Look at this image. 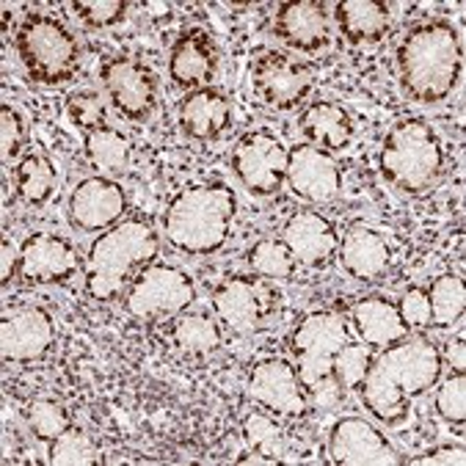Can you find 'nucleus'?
I'll use <instances>...</instances> for the list:
<instances>
[{
    "instance_id": "obj_13",
    "label": "nucleus",
    "mask_w": 466,
    "mask_h": 466,
    "mask_svg": "<svg viewBox=\"0 0 466 466\" xmlns=\"http://www.w3.org/2000/svg\"><path fill=\"white\" fill-rule=\"evenodd\" d=\"M127 213V194L114 177L91 174L75 182L66 199V216L75 232L83 235H103Z\"/></svg>"
},
{
    "instance_id": "obj_4",
    "label": "nucleus",
    "mask_w": 466,
    "mask_h": 466,
    "mask_svg": "<svg viewBox=\"0 0 466 466\" xmlns=\"http://www.w3.org/2000/svg\"><path fill=\"white\" fill-rule=\"evenodd\" d=\"M160 232L144 216H130L91 240L83 259V288L95 304L122 301L133 279L157 259Z\"/></svg>"
},
{
    "instance_id": "obj_12",
    "label": "nucleus",
    "mask_w": 466,
    "mask_h": 466,
    "mask_svg": "<svg viewBox=\"0 0 466 466\" xmlns=\"http://www.w3.org/2000/svg\"><path fill=\"white\" fill-rule=\"evenodd\" d=\"M100 83L108 106L125 122H149L157 111L160 83L149 64L136 56H111L100 64Z\"/></svg>"
},
{
    "instance_id": "obj_42",
    "label": "nucleus",
    "mask_w": 466,
    "mask_h": 466,
    "mask_svg": "<svg viewBox=\"0 0 466 466\" xmlns=\"http://www.w3.org/2000/svg\"><path fill=\"white\" fill-rule=\"evenodd\" d=\"M17 273H20V246L12 238H4V243H0V282H4V288Z\"/></svg>"
},
{
    "instance_id": "obj_16",
    "label": "nucleus",
    "mask_w": 466,
    "mask_h": 466,
    "mask_svg": "<svg viewBox=\"0 0 466 466\" xmlns=\"http://www.w3.org/2000/svg\"><path fill=\"white\" fill-rule=\"evenodd\" d=\"M83 270L75 246L53 232H31L20 243V273L25 285H69Z\"/></svg>"
},
{
    "instance_id": "obj_15",
    "label": "nucleus",
    "mask_w": 466,
    "mask_h": 466,
    "mask_svg": "<svg viewBox=\"0 0 466 466\" xmlns=\"http://www.w3.org/2000/svg\"><path fill=\"white\" fill-rule=\"evenodd\" d=\"M329 461L339 466H398L406 463L390 436L367 417H339L329 431Z\"/></svg>"
},
{
    "instance_id": "obj_36",
    "label": "nucleus",
    "mask_w": 466,
    "mask_h": 466,
    "mask_svg": "<svg viewBox=\"0 0 466 466\" xmlns=\"http://www.w3.org/2000/svg\"><path fill=\"white\" fill-rule=\"evenodd\" d=\"M28 428L36 439L42 441H53L58 439L64 431L72 428V417L69 411L58 403V400H50V398H39L28 406Z\"/></svg>"
},
{
    "instance_id": "obj_28",
    "label": "nucleus",
    "mask_w": 466,
    "mask_h": 466,
    "mask_svg": "<svg viewBox=\"0 0 466 466\" xmlns=\"http://www.w3.org/2000/svg\"><path fill=\"white\" fill-rule=\"evenodd\" d=\"M171 339L179 350L191 356H208L221 348V320L202 309H185L177 318H171Z\"/></svg>"
},
{
    "instance_id": "obj_18",
    "label": "nucleus",
    "mask_w": 466,
    "mask_h": 466,
    "mask_svg": "<svg viewBox=\"0 0 466 466\" xmlns=\"http://www.w3.org/2000/svg\"><path fill=\"white\" fill-rule=\"evenodd\" d=\"M56 342V320L42 307H12L0 320V348L6 364L42 361Z\"/></svg>"
},
{
    "instance_id": "obj_19",
    "label": "nucleus",
    "mask_w": 466,
    "mask_h": 466,
    "mask_svg": "<svg viewBox=\"0 0 466 466\" xmlns=\"http://www.w3.org/2000/svg\"><path fill=\"white\" fill-rule=\"evenodd\" d=\"M218 45L208 28L191 25L182 28L168 50V77L179 91H197L213 86L218 75Z\"/></svg>"
},
{
    "instance_id": "obj_3",
    "label": "nucleus",
    "mask_w": 466,
    "mask_h": 466,
    "mask_svg": "<svg viewBox=\"0 0 466 466\" xmlns=\"http://www.w3.org/2000/svg\"><path fill=\"white\" fill-rule=\"evenodd\" d=\"M238 194L221 179L191 182L179 188L160 216V235L171 251L208 259L224 251L238 218Z\"/></svg>"
},
{
    "instance_id": "obj_7",
    "label": "nucleus",
    "mask_w": 466,
    "mask_h": 466,
    "mask_svg": "<svg viewBox=\"0 0 466 466\" xmlns=\"http://www.w3.org/2000/svg\"><path fill=\"white\" fill-rule=\"evenodd\" d=\"M213 315L238 334H254L268 329L282 312V293L276 282L257 273L227 276L210 293Z\"/></svg>"
},
{
    "instance_id": "obj_40",
    "label": "nucleus",
    "mask_w": 466,
    "mask_h": 466,
    "mask_svg": "<svg viewBox=\"0 0 466 466\" xmlns=\"http://www.w3.org/2000/svg\"><path fill=\"white\" fill-rule=\"evenodd\" d=\"M395 307H398V315L409 331L431 326V299H428L425 288H406L400 293V299L395 301Z\"/></svg>"
},
{
    "instance_id": "obj_5",
    "label": "nucleus",
    "mask_w": 466,
    "mask_h": 466,
    "mask_svg": "<svg viewBox=\"0 0 466 466\" xmlns=\"http://www.w3.org/2000/svg\"><path fill=\"white\" fill-rule=\"evenodd\" d=\"M379 171L390 188L403 197L422 199L436 191L447 171V157L433 125L420 116L390 125L379 149Z\"/></svg>"
},
{
    "instance_id": "obj_38",
    "label": "nucleus",
    "mask_w": 466,
    "mask_h": 466,
    "mask_svg": "<svg viewBox=\"0 0 466 466\" xmlns=\"http://www.w3.org/2000/svg\"><path fill=\"white\" fill-rule=\"evenodd\" d=\"M72 12L80 20V25L95 28V31H106V28L125 23L130 6L125 4V0H75Z\"/></svg>"
},
{
    "instance_id": "obj_9",
    "label": "nucleus",
    "mask_w": 466,
    "mask_h": 466,
    "mask_svg": "<svg viewBox=\"0 0 466 466\" xmlns=\"http://www.w3.org/2000/svg\"><path fill=\"white\" fill-rule=\"evenodd\" d=\"M350 339V323L345 315L318 309L304 315L290 334V361L307 390L334 376V359Z\"/></svg>"
},
{
    "instance_id": "obj_20",
    "label": "nucleus",
    "mask_w": 466,
    "mask_h": 466,
    "mask_svg": "<svg viewBox=\"0 0 466 466\" xmlns=\"http://www.w3.org/2000/svg\"><path fill=\"white\" fill-rule=\"evenodd\" d=\"M177 125H179V133L188 141L213 144V141H221L232 130L235 106L227 97V91H221L218 86L197 88L179 100Z\"/></svg>"
},
{
    "instance_id": "obj_23",
    "label": "nucleus",
    "mask_w": 466,
    "mask_h": 466,
    "mask_svg": "<svg viewBox=\"0 0 466 466\" xmlns=\"http://www.w3.org/2000/svg\"><path fill=\"white\" fill-rule=\"evenodd\" d=\"M337 262L353 282H376V279L387 273L392 262V248L381 232L359 224L350 227L345 235H339Z\"/></svg>"
},
{
    "instance_id": "obj_41",
    "label": "nucleus",
    "mask_w": 466,
    "mask_h": 466,
    "mask_svg": "<svg viewBox=\"0 0 466 466\" xmlns=\"http://www.w3.org/2000/svg\"><path fill=\"white\" fill-rule=\"evenodd\" d=\"M466 452L461 444H436L414 458H409V463L414 466H463Z\"/></svg>"
},
{
    "instance_id": "obj_22",
    "label": "nucleus",
    "mask_w": 466,
    "mask_h": 466,
    "mask_svg": "<svg viewBox=\"0 0 466 466\" xmlns=\"http://www.w3.org/2000/svg\"><path fill=\"white\" fill-rule=\"evenodd\" d=\"M282 240L293 251L296 262L312 270L329 268L337 259V248H339V232L334 221H329L323 213L315 210L293 213L282 227Z\"/></svg>"
},
{
    "instance_id": "obj_11",
    "label": "nucleus",
    "mask_w": 466,
    "mask_h": 466,
    "mask_svg": "<svg viewBox=\"0 0 466 466\" xmlns=\"http://www.w3.org/2000/svg\"><path fill=\"white\" fill-rule=\"evenodd\" d=\"M288 155L290 147L282 136L270 130H248L235 141L229 152V168L248 197L273 199L285 188Z\"/></svg>"
},
{
    "instance_id": "obj_34",
    "label": "nucleus",
    "mask_w": 466,
    "mask_h": 466,
    "mask_svg": "<svg viewBox=\"0 0 466 466\" xmlns=\"http://www.w3.org/2000/svg\"><path fill=\"white\" fill-rule=\"evenodd\" d=\"M28 136H31V125L23 108H17L15 103L0 106V157H4V166L23 157L28 147Z\"/></svg>"
},
{
    "instance_id": "obj_6",
    "label": "nucleus",
    "mask_w": 466,
    "mask_h": 466,
    "mask_svg": "<svg viewBox=\"0 0 466 466\" xmlns=\"http://www.w3.org/2000/svg\"><path fill=\"white\" fill-rule=\"evenodd\" d=\"M15 53L25 77L42 88L72 83L83 66V47L75 31L50 12H25L15 31Z\"/></svg>"
},
{
    "instance_id": "obj_27",
    "label": "nucleus",
    "mask_w": 466,
    "mask_h": 466,
    "mask_svg": "<svg viewBox=\"0 0 466 466\" xmlns=\"http://www.w3.org/2000/svg\"><path fill=\"white\" fill-rule=\"evenodd\" d=\"M83 155L97 174L119 177L133 163V141L125 136V130L106 125L95 133L83 136Z\"/></svg>"
},
{
    "instance_id": "obj_26",
    "label": "nucleus",
    "mask_w": 466,
    "mask_h": 466,
    "mask_svg": "<svg viewBox=\"0 0 466 466\" xmlns=\"http://www.w3.org/2000/svg\"><path fill=\"white\" fill-rule=\"evenodd\" d=\"M331 17L339 36L353 47L379 45L392 28V9L379 0H339Z\"/></svg>"
},
{
    "instance_id": "obj_37",
    "label": "nucleus",
    "mask_w": 466,
    "mask_h": 466,
    "mask_svg": "<svg viewBox=\"0 0 466 466\" xmlns=\"http://www.w3.org/2000/svg\"><path fill=\"white\" fill-rule=\"evenodd\" d=\"M370 361H372V350H370L364 342L348 339V342L339 348V353H337V359H334V379L339 381V387H342L345 392H356V387L361 384V379H364V372H367Z\"/></svg>"
},
{
    "instance_id": "obj_32",
    "label": "nucleus",
    "mask_w": 466,
    "mask_h": 466,
    "mask_svg": "<svg viewBox=\"0 0 466 466\" xmlns=\"http://www.w3.org/2000/svg\"><path fill=\"white\" fill-rule=\"evenodd\" d=\"M66 116L83 136L95 133L108 125V100L97 88H77L66 97Z\"/></svg>"
},
{
    "instance_id": "obj_39",
    "label": "nucleus",
    "mask_w": 466,
    "mask_h": 466,
    "mask_svg": "<svg viewBox=\"0 0 466 466\" xmlns=\"http://www.w3.org/2000/svg\"><path fill=\"white\" fill-rule=\"evenodd\" d=\"M243 431H246L248 441L259 450V455H265V461H279L285 455L282 431H279V425L270 417H265L259 411H251L243 420Z\"/></svg>"
},
{
    "instance_id": "obj_1",
    "label": "nucleus",
    "mask_w": 466,
    "mask_h": 466,
    "mask_svg": "<svg viewBox=\"0 0 466 466\" xmlns=\"http://www.w3.org/2000/svg\"><path fill=\"white\" fill-rule=\"evenodd\" d=\"M444 376V359L433 337L409 334L372 356L356 387L361 409L384 428H403L420 398L436 390Z\"/></svg>"
},
{
    "instance_id": "obj_10",
    "label": "nucleus",
    "mask_w": 466,
    "mask_h": 466,
    "mask_svg": "<svg viewBox=\"0 0 466 466\" xmlns=\"http://www.w3.org/2000/svg\"><path fill=\"white\" fill-rule=\"evenodd\" d=\"M251 95L268 111L290 114L315 91V69L285 50H262L248 69Z\"/></svg>"
},
{
    "instance_id": "obj_31",
    "label": "nucleus",
    "mask_w": 466,
    "mask_h": 466,
    "mask_svg": "<svg viewBox=\"0 0 466 466\" xmlns=\"http://www.w3.org/2000/svg\"><path fill=\"white\" fill-rule=\"evenodd\" d=\"M246 262L251 273L268 279V282H290L299 270L293 251L285 246L282 238H262L246 251Z\"/></svg>"
},
{
    "instance_id": "obj_25",
    "label": "nucleus",
    "mask_w": 466,
    "mask_h": 466,
    "mask_svg": "<svg viewBox=\"0 0 466 466\" xmlns=\"http://www.w3.org/2000/svg\"><path fill=\"white\" fill-rule=\"evenodd\" d=\"M350 329L356 331L359 342H364L370 350H381L403 337H409L411 331L403 326L395 301H390L387 296H364L350 307L348 315Z\"/></svg>"
},
{
    "instance_id": "obj_14",
    "label": "nucleus",
    "mask_w": 466,
    "mask_h": 466,
    "mask_svg": "<svg viewBox=\"0 0 466 466\" xmlns=\"http://www.w3.org/2000/svg\"><path fill=\"white\" fill-rule=\"evenodd\" d=\"M246 387L251 400L273 417L296 420L309 411V392L290 359H259L248 372Z\"/></svg>"
},
{
    "instance_id": "obj_8",
    "label": "nucleus",
    "mask_w": 466,
    "mask_h": 466,
    "mask_svg": "<svg viewBox=\"0 0 466 466\" xmlns=\"http://www.w3.org/2000/svg\"><path fill=\"white\" fill-rule=\"evenodd\" d=\"M197 285L188 270L168 262H149L122 296V307L136 320H166L191 309Z\"/></svg>"
},
{
    "instance_id": "obj_35",
    "label": "nucleus",
    "mask_w": 466,
    "mask_h": 466,
    "mask_svg": "<svg viewBox=\"0 0 466 466\" xmlns=\"http://www.w3.org/2000/svg\"><path fill=\"white\" fill-rule=\"evenodd\" d=\"M436 414L450 425V428H463L466 420V381L463 372H452L436 384V398H433Z\"/></svg>"
},
{
    "instance_id": "obj_30",
    "label": "nucleus",
    "mask_w": 466,
    "mask_h": 466,
    "mask_svg": "<svg viewBox=\"0 0 466 466\" xmlns=\"http://www.w3.org/2000/svg\"><path fill=\"white\" fill-rule=\"evenodd\" d=\"M431 326L439 331H450L463 320L466 312V290H463V279L458 273H441L436 276L431 288Z\"/></svg>"
},
{
    "instance_id": "obj_21",
    "label": "nucleus",
    "mask_w": 466,
    "mask_h": 466,
    "mask_svg": "<svg viewBox=\"0 0 466 466\" xmlns=\"http://www.w3.org/2000/svg\"><path fill=\"white\" fill-rule=\"evenodd\" d=\"M273 36L299 53H320L331 42V15L320 0H290L273 15Z\"/></svg>"
},
{
    "instance_id": "obj_33",
    "label": "nucleus",
    "mask_w": 466,
    "mask_h": 466,
    "mask_svg": "<svg viewBox=\"0 0 466 466\" xmlns=\"http://www.w3.org/2000/svg\"><path fill=\"white\" fill-rule=\"evenodd\" d=\"M50 463L56 466H86V463H100V450L91 441V436L72 425L69 431H64L58 439L50 441Z\"/></svg>"
},
{
    "instance_id": "obj_17",
    "label": "nucleus",
    "mask_w": 466,
    "mask_h": 466,
    "mask_svg": "<svg viewBox=\"0 0 466 466\" xmlns=\"http://www.w3.org/2000/svg\"><path fill=\"white\" fill-rule=\"evenodd\" d=\"M342 166L334 155L312 147V144H296L288 155V179L285 185L309 205H329L342 194Z\"/></svg>"
},
{
    "instance_id": "obj_43",
    "label": "nucleus",
    "mask_w": 466,
    "mask_h": 466,
    "mask_svg": "<svg viewBox=\"0 0 466 466\" xmlns=\"http://www.w3.org/2000/svg\"><path fill=\"white\" fill-rule=\"evenodd\" d=\"M444 359V367H450L452 372H463V364H466V342H463V334L452 337L447 342V350L441 353Z\"/></svg>"
},
{
    "instance_id": "obj_24",
    "label": "nucleus",
    "mask_w": 466,
    "mask_h": 466,
    "mask_svg": "<svg viewBox=\"0 0 466 466\" xmlns=\"http://www.w3.org/2000/svg\"><path fill=\"white\" fill-rule=\"evenodd\" d=\"M299 130L304 136V144H312L329 155L350 147V141L356 136V125H353L350 111L334 100L307 103L299 114Z\"/></svg>"
},
{
    "instance_id": "obj_29",
    "label": "nucleus",
    "mask_w": 466,
    "mask_h": 466,
    "mask_svg": "<svg viewBox=\"0 0 466 466\" xmlns=\"http://www.w3.org/2000/svg\"><path fill=\"white\" fill-rule=\"evenodd\" d=\"M56 191V166L45 152H28L17 160V197L28 208H42Z\"/></svg>"
},
{
    "instance_id": "obj_2",
    "label": "nucleus",
    "mask_w": 466,
    "mask_h": 466,
    "mask_svg": "<svg viewBox=\"0 0 466 466\" xmlns=\"http://www.w3.org/2000/svg\"><path fill=\"white\" fill-rule=\"evenodd\" d=\"M398 86L409 103L444 106L463 80V36L444 17L411 25L395 50Z\"/></svg>"
}]
</instances>
